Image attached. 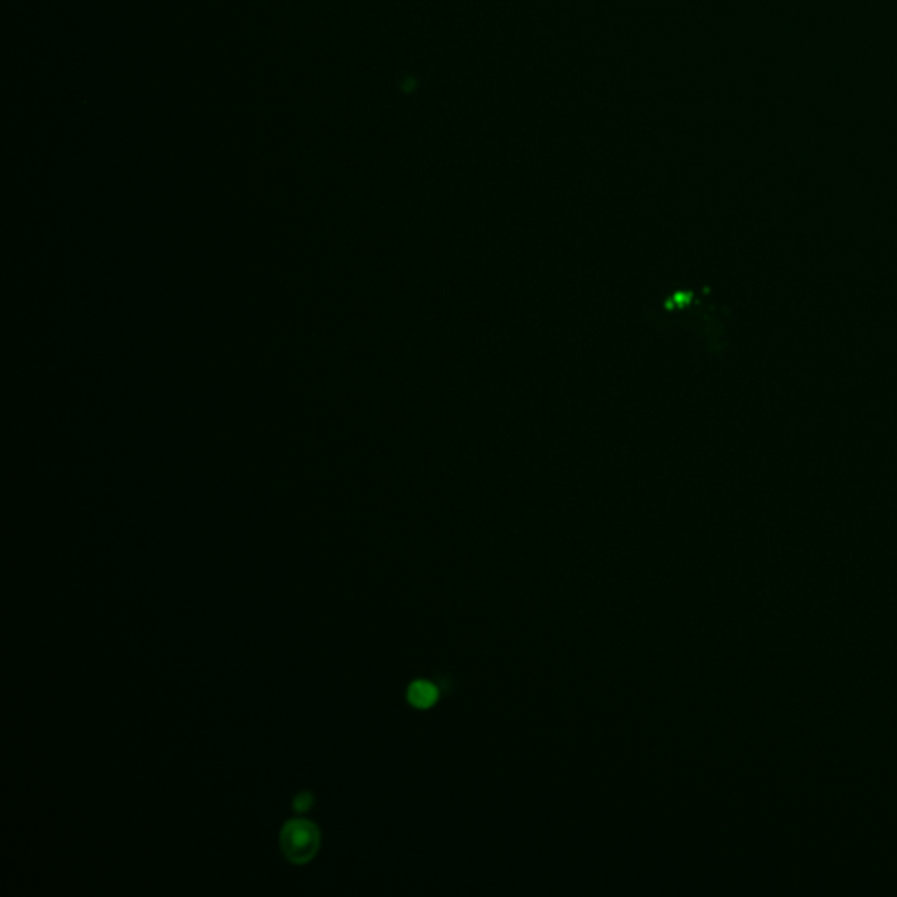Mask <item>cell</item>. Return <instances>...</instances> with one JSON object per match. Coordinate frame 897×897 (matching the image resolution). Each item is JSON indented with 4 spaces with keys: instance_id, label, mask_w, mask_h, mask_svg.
I'll use <instances>...</instances> for the list:
<instances>
[{
    "instance_id": "cell-1",
    "label": "cell",
    "mask_w": 897,
    "mask_h": 897,
    "mask_svg": "<svg viewBox=\"0 0 897 897\" xmlns=\"http://www.w3.org/2000/svg\"><path fill=\"white\" fill-rule=\"evenodd\" d=\"M659 306L647 307L642 313L643 321L657 331H685L692 335L706 352L724 358L729 349L727 330L733 321L731 307L717 303L710 286L694 287L691 284H675Z\"/></svg>"
},
{
    "instance_id": "cell-2",
    "label": "cell",
    "mask_w": 897,
    "mask_h": 897,
    "mask_svg": "<svg viewBox=\"0 0 897 897\" xmlns=\"http://www.w3.org/2000/svg\"><path fill=\"white\" fill-rule=\"evenodd\" d=\"M458 682L454 675L436 671L428 677H415L405 685L403 699L415 712H429L456 692Z\"/></svg>"
},
{
    "instance_id": "cell-3",
    "label": "cell",
    "mask_w": 897,
    "mask_h": 897,
    "mask_svg": "<svg viewBox=\"0 0 897 897\" xmlns=\"http://www.w3.org/2000/svg\"><path fill=\"white\" fill-rule=\"evenodd\" d=\"M321 834L316 824L307 819H293L286 822L280 833V848L293 864L313 861L320 850Z\"/></svg>"
},
{
    "instance_id": "cell-4",
    "label": "cell",
    "mask_w": 897,
    "mask_h": 897,
    "mask_svg": "<svg viewBox=\"0 0 897 897\" xmlns=\"http://www.w3.org/2000/svg\"><path fill=\"white\" fill-rule=\"evenodd\" d=\"M313 805H314V796L310 794V792H307V791L300 792V794H298L296 798H294V801H293V808L296 810V812H300V813H303V812H307V810H310V808H313Z\"/></svg>"
}]
</instances>
